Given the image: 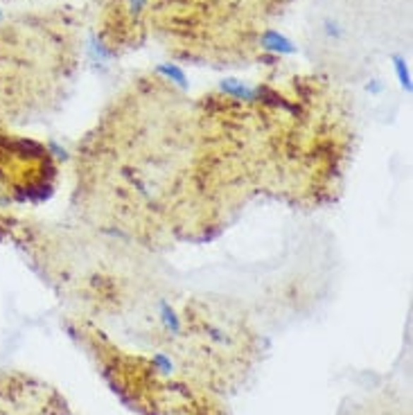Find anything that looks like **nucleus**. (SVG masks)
<instances>
[{
  "label": "nucleus",
  "instance_id": "f03ea898",
  "mask_svg": "<svg viewBox=\"0 0 413 415\" xmlns=\"http://www.w3.org/2000/svg\"><path fill=\"white\" fill-rule=\"evenodd\" d=\"M361 409L352 411L350 415H388L397 404H393L391 399H369L364 402V404H359Z\"/></svg>",
  "mask_w": 413,
  "mask_h": 415
},
{
  "label": "nucleus",
  "instance_id": "f257e3e1",
  "mask_svg": "<svg viewBox=\"0 0 413 415\" xmlns=\"http://www.w3.org/2000/svg\"><path fill=\"white\" fill-rule=\"evenodd\" d=\"M167 354L181 375L215 395L233 393L256 371L262 341L244 314L220 305L188 303L172 330Z\"/></svg>",
  "mask_w": 413,
  "mask_h": 415
},
{
  "label": "nucleus",
  "instance_id": "7ed1b4c3",
  "mask_svg": "<svg viewBox=\"0 0 413 415\" xmlns=\"http://www.w3.org/2000/svg\"><path fill=\"white\" fill-rule=\"evenodd\" d=\"M3 20H5V14H3V11H0V25H3Z\"/></svg>",
  "mask_w": 413,
  "mask_h": 415
}]
</instances>
